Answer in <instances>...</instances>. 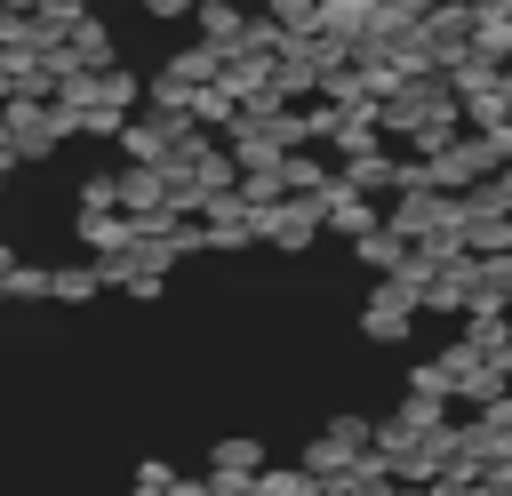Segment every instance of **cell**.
Masks as SVG:
<instances>
[{
  "label": "cell",
  "mask_w": 512,
  "mask_h": 496,
  "mask_svg": "<svg viewBox=\"0 0 512 496\" xmlns=\"http://www.w3.org/2000/svg\"><path fill=\"white\" fill-rule=\"evenodd\" d=\"M144 8H152V16H192L184 0H144Z\"/></svg>",
  "instance_id": "52a82bcc"
},
{
  "label": "cell",
  "mask_w": 512,
  "mask_h": 496,
  "mask_svg": "<svg viewBox=\"0 0 512 496\" xmlns=\"http://www.w3.org/2000/svg\"><path fill=\"white\" fill-rule=\"evenodd\" d=\"M360 328H368L376 344H400V336L416 328V304H408L400 288H376V296H368V312H360Z\"/></svg>",
  "instance_id": "6da1fadb"
},
{
  "label": "cell",
  "mask_w": 512,
  "mask_h": 496,
  "mask_svg": "<svg viewBox=\"0 0 512 496\" xmlns=\"http://www.w3.org/2000/svg\"><path fill=\"white\" fill-rule=\"evenodd\" d=\"M0 296H48V272H40V264H8Z\"/></svg>",
  "instance_id": "5b68a950"
},
{
  "label": "cell",
  "mask_w": 512,
  "mask_h": 496,
  "mask_svg": "<svg viewBox=\"0 0 512 496\" xmlns=\"http://www.w3.org/2000/svg\"><path fill=\"white\" fill-rule=\"evenodd\" d=\"M104 208H112V176H88L80 184V216H104Z\"/></svg>",
  "instance_id": "8992f818"
},
{
  "label": "cell",
  "mask_w": 512,
  "mask_h": 496,
  "mask_svg": "<svg viewBox=\"0 0 512 496\" xmlns=\"http://www.w3.org/2000/svg\"><path fill=\"white\" fill-rule=\"evenodd\" d=\"M320 224H336V232H352V240H360V232H376V224H384V208H376V200H360V192H344V184H328Z\"/></svg>",
  "instance_id": "7a4b0ae2"
},
{
  "label": "cell",
  "mask_w": 512,
  "mask_h": 496,
  "mask_svg": "<svg viewBox=\"0 0 512 496\" xmlns=\"http://www.w3.org/2000/svg\"><path fill=\"white\" fill-rule=\"evenodd\" d=\"M8 264H16V248H8V240H0V280H8Z\"/></svg>",
  "instance_id": "ba28073f"
},
{
  "label": "cell",
  "mask_w": 512,
  "mask_h": 496,
  "mask_svg": "<svg viewBox=\"0 0 512 496\" xmlns=\"http://www.w3.org/2000/svg\"><path fill=\"white\" fill-rule=\"evenodd\" d=\"M352 248H360V264H368V272H392V264H400V256H408V240H392V232H384V224H376V232H360V240H352Z\"/></svg>",
  "instance_id": "277c9868"
},
{
  "label": "cell",
  "mask_w": 512,
  "mask_h": 496,
  "mask_svg": "<svg viewBox=\"0 0 512 496\" xmlns=\"http://www.w3.org/2000/svg\"><path fill=\"white\" fill-rule=\"evenodd\" d=\"M48 296H56V304H88V296H96V264H56V272H48Z\"/></svg>",
  "instance_id": "3957f363"
}]
</instances>
